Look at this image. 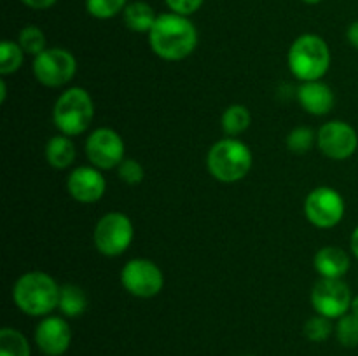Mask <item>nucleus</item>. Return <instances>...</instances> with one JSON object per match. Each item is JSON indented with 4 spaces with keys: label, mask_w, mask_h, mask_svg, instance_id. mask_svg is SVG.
<instances>
[{
    "label": "nucleus",
    "mask_w": 358,
    "mask_h": 356,
    "mask_svg": "<svg viewBox=\"0 0 358 356\" xmlns=\"http://www.w3.org/2000/svg\"><path fill=\"white\" fill-rule=\"evenodd\" d=\"M203 2L205 0H164V3L168 6L170 13L180 14V16H192L194 13H198L201 9Z\"/></svg>",
    "instance_id": "obj_29"
},
{
    "label": "nucleus",
    "mask_w": 358,
    "mask_h": 356,
    "mask_svg": "<svg viewBox=\"0 0 358 356\" xmlns=\"http://www.w3.org/2000/svg\"><path fill=\"white\" fill-rule=\"evenodd\" d=\"M304 337L311 342H325L334 332V325H332L331 318H325L322 314H315V316L308 318L306 323L303 327Z\"/></svg>",
    "instance_id": "obj_25"
},
{
    "label": "nucleus",
    "mask_w": 358,
    "mask_h": 356,
    "mask_svg": "<svg viewBox=\"0 0 358 356\" xmlns=\"http://www.w3.org/2000/svg\"><path fill=\"white\" fill-rule=\"evenodd\" d=\"M17 44L21 45L24 54H30L34 58L48 49L45 47V34L35 24H27L24 28H21L20 35H17Z\"/></svg>",
    "instance_id": "obj_23"
},
{
    "label": "nucleus",
    "mask_w": 358,
    "mask_h": 356,
    "mask_svg": "<svg viewBox=\"0 0 358 356\" xmlns=\"http://www.w3.org/2000/svg\"><path fill=\"white\" fill-rule=\"evenodd\" d=\"M350 313L355 314V316H358V295H355L352 299V306H350Z\"/></svg>",
    "instance_id": "obj_34"
},
{
    "label": "nucleus",
    "mask_w": 358,
    "mask_h": 356,
    "mask_svg": "<svg viewBox=\"0 0 358 356\" xmlns=\"http://www.w3.org/2000/svg\"><path fill=\"white\" fill-rule=\"evenodd\" d=\"M149 45L164 61H182L198 47V28L187 16L175 13L159 14L147 34Z\"/></svg>",
    "instance_id": "obj_1"
},
{
    "label": "nucleus",
    "mask_w": 358,
    "mask_h": 356,
    "mask_svg": "<svg viewBox=\"0 0 358 356\" xmlns=\"http://www.w3.org/2000/svg\"><path fill=\"white\" fill-rule=\"evenodd\" d=\"M317 145L324 156L334 161L350 159L358 149V135L345 121H329L318 129Z\"/></svg>",
    "instance_id": "obj_12"
},
{
    "label": "nucleus",
    "mask_w": 358,
    "mask_h": 356,
    "mask_svg": "<svg viewBox=\"0 0 358 356\" xmlns=\"http://www.w3.org/2000/svg\"><path fill=\"white\" fill-rule=\"evenodd\" d=\"M287 63L296 79L322 80L331 66V49L320 35L303 34L290 44Z\"/></svg>",
    "instance_id": "obj_4"
},
{
    "label": "nucleus",
    "mask_w": 358,
    "mask_h": 356,
    "mask_svg": "<svg viewBox=\"0 0 358 356\" xmlns=\"http://www.w3.org/2000/svg\"><path fill=\"white\" fill-rule=\"evenodd\" d=\"M122 136L112 128H98L86 138V156L91 166L98 170L117 168L126 159Z\"/></svg>",
    "instance_id": "obj_10"
},
{
    "label": "nucleus",
    "mask_w": 358,
    "mask_h": 356,
    "mask_svg": "<svg viewBox=\"0 0 358 356\" xmlns=\"http://www.w3.org/2000/svg\"><path fill=\"white\" fill-rule=\"evenodd\" d=\"M297 101L304 112L320 117L334 108L336 94L329 84L322 80H308L297 87Z\"/></svg>",
    "instance_id": "obj_15"
},
{
    "label": "nucleus",
    "mask_w": 358,
    "mask_h": 356,
    "mask_svg": "<svg viewBox=\"0 0 358 356\" xmlns=\"http://www.w3.org/2000/svg\"><path fill=\"white\" fill-rule=\"evenodd\" d=\"M59 313L65 318H79L87 309V295L79 285H63L59 290Z\"/></svg>",
    "instance_id": "obj_19"
},
{
    "label": "nucleus",
    "mask_w": 358,
    "mask_h": 356,
    "mask_svg": "<svg viewBox=\"0 0 358 356\" xmlns=\"http://www.w3.org/2000/svg\"><path fill=\"white\" fill-rule=\"evenodd\" d=\"M24 61V51L14 40H3L0 44V73L10 75L21 68Z\"/></svg>",
    "instance_id": "obj_22"
},
{
    "label": "nucleus",
    "mask_w": 358,
    "mask_h": 356,
    "mask_svg": "<svg viewBox=\"0 0 358 356\" xmlns=\"http://www.w3.org/2000/svg\"><path fill=\"white\" fill-rule=\"evenodd\" d=\"M0 356H31V348L23 332L13 327L0 330Z\"/></svg>",
    "instance_id": "obj_21"
},
{
    "label": "nucleus",
    "mask_w": 358,
    "mask_h": 356,
    "mask_svg": "<svg viewBox=\"0 0 358 356\" xmlns=\"http://www.w3.org/2000/svg\"><path fill=\"white\" fill-rule=\"evenodd\" d=\"M7 98V84L6 80H0V103H6Z\"/></svg>",
    "instance_id": "obj_33"
},
{
    "label": "nucleus",
    "mask_w": 358,
    "mask_h": 356,
    "mask_svg": "<svg viewBox=\"0 0 358 356\" xmlns=\"http://www.w3.org/2000/svg\"><path fill=\"white\" fill-rule=\"evenodd\" d=\"M241 356H255V355H241Z\"/></svg>",
    "instance_id": "obj_36"
},
{
    "label": "nucleus",
    "mask_w": 358,
    "mask_h": 356,
    "mask_svg": "<svg viewBox=\"0 0 358 356\" xmlns=\"http://www.w3.org/2000/svg\"><path fill=\"white\" fill-rule=\"evenodd\" d=\"M135 227L126 213H105L96 222L93 230L94 248L105 257H119L133 243Z\"/></svg>",
    "instance_id": "obj_6"
},
{
    "label": "nucleus",
    "mask_w": 358,
    "mask_h": 356,
    "mask_svg": "<svg viewBox=\"0 0 358 356\" xmlns=\"http://www.w3.org/2000/svg\"><path fill=\"white\" fill-rule=\"evenodd\" d=\"M336 339L343 348H357L358 346V316L346 313L336 323Z\"/></svg>",
    "instance_id": "obj_26"
},
{
    "label": "nucleus",
    "mask_w": 358,
    "mask_h": 356,
    "mask_svg": "<svg viewBox=\"0 0 358 356\" xmlns=\"http://www.w3.org/2000/svg\"><path fill=\"white\" fill-rule=\"evenodd\" d=\"M122 288L138 299H152L164 286V274L149 258H131L121 269Z\"/></svg>",
    "instance_id": "obj_8"
},
{
    "label": "nucleus",
    "mask_w": 358,
    "mask_h": 356,
    "mask_svg": "<svg viewBox=\"0 0 358 356\" xmlns=\"http://www.w3.org/2000/svg\"><path fill=\"white\" fill-rule=\"evenodd\" d=\"M346 38H348V42L353 47L358 49V20L353 21L348 27V30H346Z\"/></svg>",
    "instance_id": "obj_31"
},
{
    "label": "nucleus",
    "mask_w": 358,
    "mask_h": 356,
    "mask_svg": "<svg viewBox=\"0 0 358 356\" xmlns=\"http://www.w3.org/2000/svg\"><path fill=\"white\" fill-rule=\"evenodd\" d=\"M352 290L343 279L320 278L311 290V304L317 314L331 320H339L350 313L352 306Z\"/></svg>",
    "instance_id": "obj_11"
},
{
    "label": "nucleus",
    "mask_w": 358,
    "mask_h": 356,
    "mask_svg": "<svg viewBox=\"0 0 358 356\" xmlns=\"http://www.w3.org/2000/svg\"><path fill=\"white\" fill-rule=\"evenodd\" d=\"M76 145L66 135H55L45 143V161L55 170H66L76 161Z\"/></svg>",
    "instance_id": "obj_17"
},
{
    "label": "nucleus",
    "mask_w": 358,
    "mask_h": 356,
    "mask_svg": "<svg viewBox=\"0 0 358 356\" xmlns=\"http://www.w3.org/2000/svg\"><path fill=\"white\" fill-rule=\"evenodd\" d=\"M315 143H317V133L311 128H308V126L294 128L289 133V136H287V149L292 154H297V156L310 152L315 147Z\"/></svg>",
    "instance_id": "obj_24"
},
{
    "label": "nucleus",
    "mask_w": 358,
    "mask_h": 356,
    "mask_svg": "<svg viewBox=\"0 0 358 356\" xmlns=\"http://www.w3.org/2000/svg\"><path fill=\"white\" fill-rule=\"evenodd\" d=\"M66 191L77 202L93 205L103 198L107 191V181L98 168L77 166L70 171L66 178Z\"/></svg>",
    "instance_id": "obj_14"
},
{
    "label": "nucleus",
    "mask_w": 358,
    "mask_h": 356,
    "mask_svg": "<svg viewBox=\"0 0 358 356\" xmlns=\"http://www.w3.org/2000/svg\"><path fill=\"white\" fill-rule=\"evenodd\" d=\"M34 339L45 356H63L72 344V328L63 316L49 314L37 323Z\"/></svg>",
    "instance_id": "obj_13"
},
{
    "label": "nucleus",
    "mask_w": 358,
    "mask_h": 356,
    "mask_svg": "<svg viewBox=\"0 0 358 356\" xmlns=\"http://www.w3.org/2000/svg\"><path fill=\"white\" fill-rule=\"evenodd\" d=\"M313 264L320 278L343 279L350 271V255L339 246H324L315 253Z\"/></svg>",
    "instance_id": "obj_16"
},
{
    "label": "nucleus",
    "mask_w": 358,
    "mask_h": 356,
    "mask_svg": "<svg viewBox=\"0 0 358 356\" xmlns=\"http://www.w3.org/2000/svg\"><path fill=\"white\" fill-rule=\"evenodd\" d=\"M157 16L154 7L150 3L143 2V0H135V2H129L126 6V9L122 10V21H124L126 27L131 31L136 34H149L150 28L156 23Z\"/></svg>",
    "instance_id": "obj_18"
},
{
    "label": "nucleus",
    "mask_w": 358,
    "mask_h": 356,
    "mask_svg": "<svg viewBox=\"0 0 358 356\" xmlns=\"http://www.w3.org/2000/svg\"><path fill=\"white\" fill-rule=\"evenodd\" d=\"M117 175L119 178L128 185L142 184L143 178H145V171H143L142 164L136 159H129V157H126V159L119 164Z\"/></svg>",
    "instance_id": "obj_28"
},
{
    "label": "nucleus",
    "mask_w": 358,
    "mask_h": 356,
    "mask_svg": "<svg viewBox=\"0 0 358 356\" xmlns=\"http://www.w3.org/2000/svg\"><path fill=\"white\" fill-rule=\"evenodd\" d=\"M345 199L336 188L317 187L304 199V215L318 229H332L345 216Z\"/></svg>",
    "instance_id": "obj_9"
},
{
    "label": "nucleus",
    "mask_w": 358,
    "mask_h": 356,
    "mask_svg": "<svg viewBox=\"0 0 358 356\" xmlns=\"http://www.w3.org/2000/svg\"><path fill=\"white\" fill-rule=\"evenodd\" d=\"M31 70L38 84L45 87H63L76 77L77 59L69 49L48 47L37 54Z\"/></svg>",
    "instance_id": "obj_7"
},
{
    "label": "nucleus",
    "mask_w": 358,
    "mask_h": 356,
    "mask_svg": "<svg viewBox=\"0 0 358 356\" xmlns=\"http://www.w3.org/2000/svg\"><path fill=\"white\" fill-rule=\"evenodd\" d=\"M304 3H310V6H317V3H320L322 0H303Z\"/></svg>",
    "instance_id": "obj_35"
},
{
    "label": "nucleus",
    "mask_w": 358,
    "mask_h": 356,
    "mask_svg": "<svg viewBox=\"0 0 358 356\" xmlns=\"http://www.w3.org/2000/svg\"><path fill=\"white\" fill-rule=\"evenodd\" d=\"M21 2L34 10H45V9H49V7L55 6L58 0H21Z\"/></svg>",
    "instance_id": "obj_30"
},
{
    "label": "nucleus",
    "mask_w": 358,
    "mask_h": 356,
    "mask_svg": "<svg viewBox=\"0 0 358 356\" xmlns=\"http://www.w3.org/2000/svg\"><path fill=\"white\" fill-rule=\"evenodd\" d=\"M128 3V0H86V10L96 20H110L122 14Z\"/></svg>",
    "instance_id": "obj_27"
},
{
    "label": "nucleus",
    "mask_w": 358,
    "mask_h": 356,
    "mask_svg": "<svg viewBox=\"0 0 358 356\" xmlns=\"http://www.w3.org/2000/svg\"><path fill=\"white\" fill-rule=\"evenodd\" d=\"M254 156L250 147L241 140L227 136L212 145L206 154V168L217 181L236 184L252 170Z\"/></svg>",
    "instance_id": "obj_3"
},
{
    "label": "nucleus",
    "mask_w": 358,
    "mask_h": 356,
    "mask_svg": "<svg viewBox=\"0 0 358 356\" xmlns=\"http://www.w3.org/2000/svg\"><path fill=\"white\" fill-rule=\"evenodd\" d=\"M350 248H352V253L355 255V258L358 260V225L353 229L352 232V239H350Z\"/></svg>",
    "instance_id": "obj_32"
},
{
    "label": "nucleus",
    "mask_w": 358,
    "mask_h": 356,
    "mask_svg": "<svg viewBox=\"0 0 358 356\" xmlns=\"http://www.w3.org/2000/svg\"><path fill=\"white\" fill-rule=\"evenodd\" d=\"M250 122H252V114L245 105L240 103H234L231 107H227L224 110L222 117H220V126H222L224 133L227 136H240L241 133L247 131L250 128Z\"/></svg>",
    "instance_id": "obj_20"
},
{
    "label": "nucleus",
    "mask_w": 358,
    "mask_h": 356,
    "mask_svg": "<svg viewBox=\"0 0 358 356\" xmlns=\"http://www.w3.org/2000/svg\"><path fill=\"white\" fill-rule=\"evenodd\" d=\"M59 290L51 274L44 271H30L21 274L13 286V300L27 316L44 318L58 309Z\"/></svg>",
    "instance_id": "obj_2"
},
{
    "label": "nucleus",
    "mask_w": 358,
    "mask_h": 356,
    "mask_svg": "<svg viewBox=\"0 0 358 356\" xmlns=\"http://www.w3.org/2000/svg\"><path fill=\"white\" fill-rule=\"evenodd\" d=\"M94 119V103L84 87L73 86L63 91L52 107V122L62 135L79 136Z\"/></svg>",
    "instance_id": "obj_5"
}]
</instances>
